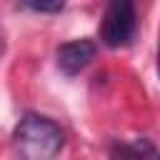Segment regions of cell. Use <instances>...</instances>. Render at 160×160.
Here are the masks:
<instances>
[{
  "instance_id": "6da1fadb",
  "label": "cell",
  "mask_w": 160,
  "mask_h": 160,
  "mask_svg": "<svg viewBox=\"0 0 160 160\" xmlns=\"http://www.w3.org/2000/svg\"><path fill=\"white\" fill-rule=\"evenodd\" d=\"M62 142H65V135H62L60 125L38 112H25L12 130L15 152L28 160L55 158L62 150Z\"/></svg>"
},
{
  "instance_id": "7a4b0ae2",
  "label": "cell",
  "mask_w": 160,
  "mask_h": 160,
  "mask_svg": "<svg viewBox=\"0 0 160 160\" xmlns=\"http://www.w3.org/2000/svg\"><path fill=\"white\" fill-rule=\"evenodd\" d=\"M135 32V2L132 0H108L100 22V40L108 48H122Z\"/></svg>"
},
{
  "instance_id": "3957f363",
  "label": "cell",
  "mask_w": 160,
  "mask_h": 160,
  "mask_svg": "<svg viewBox=\"0 0 160 160\" xmlns=\"http://www.w3.org/2000/svg\"><path fill=\"white\" fill-rule=\"evenodd\" d=\"M98 52V45L88 38H80V40H70V42H62L55 52V60H58V68L60 72H65L68 78L78 75L80 70H85L92 58Z\"/></svg>"
},
{
  "instance_id": "277c9868",
  "label": "cell",
  "mask_w": 160,
  "mask_h": 160,
  "mask_svg": "<svg viewBox=\"0 0 160 160\" xmlns=\"http://www.w3.org/2000/svg\"><path fill=\"white\" fill-rule=\"evenodd\" d=\"M110 155H115V158H158L160 152L150 140L140 138V140H132L130 145H112Z\"/></svg>"
},
{
  "instance_id": "5b68a950",
  "label": "cell",
  "mask_w": 160,
  "mask_h": 160,
  "mask_svg": "<svg viewBox=\"0 0 160 160\" xmlns=\"http://www.w3.org/2000/svg\"><path fill=\"white\" fill-rule=\"evenodd\" d=\"M22 5H28L35 12H45V15H55L65 8V0H20Z\"/></svg>"
},
{
  "instance_id": "8992f818",
  "label": "cell",
  "mask_w": 160,
  "mask_h": 160,
  "mask_svg": "<svg viewBox=\"0 0 160 160\" xmlns=\"http://www.w3.org/2000/svg\"><path fill=\"white\" fill-rule=\"evenodd\" d=\"M2 50H5V42H2V30H0V55H2Z\"/></svg>"
},
{
  "instance_id": "52a82bcc",
  "label": "cell",
  "mask_w": 160,
  "mask_h": 160,
  "mask_svg": "<svg viewBox=\"0 0 160 160\" xmlns=\"http://www.w3.org/2000/svg\"><path fill=\"white\" fill-rule=\"evenodd\" d=\"M158 70H160V55H158Z\"/></svg>"
}]
</instances>
